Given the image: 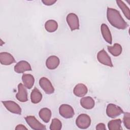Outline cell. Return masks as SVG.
<instances>
[{"mask_svg": "<svg viewBox=\"0 0 130 130\" xmlns=\"http://www.w3.org/2000/svg\"><path fill=\"white\" fill-rule=\"evenodd\" d=\"M116 3L119 6L120 9L122 11L124 16L127 18L128 20H129V9L128 7L126 5V4L121 1H116Z\"/></svg>", "mask_w": 130, "mask_h": 130, "instance_id": "cell-23", "label": "cell"}, {"mask_svg": "<svg viewBox=\"0 0 130 130\" xmlns=\"http://www.w3.org/2000/svg\"><path fill=\"white\" fill-rule=\"evenodd\" d=\"M107 18L111 25L119 29H125L128 26L119 12L115 9L107 8Z\"/></svg>", "mask_w": 130, "mask_h": 130, "instance_id": "cell-1", "label": "cell"}, {"mask_svg": "<svg viewBox=\"0 0 130 130\" xmlns=\"http://www.w3.org/2000/svg\"><path fill=\"white\" fill-rule=\"evenodd\" d=\"M91 124V119L89 116L86 114L79 115L76 119V124L79 128H87Z\"/></svg>", "mask_w": 130, "mask_h": 130, "instance_id": "cell-2", "label": "cell"}, {"mask_svg": "<svg viewBox=\"0 0 130 130\" xmlns=\"http://www.w3.org/2000/svg\"><path fill=\"white\" fill-rule=\"evenodd\" d=\"M66 20L72 31L79 29V21L76 14L73 13H69L67 16Z\"/></svg>", "mask_w": 130, "mask_h": 130, "instance_id": "cell-5", "label": "cell"}, {"mask_svg": "<svg viewBox=\"0 0 130 130\" xmlns=\"http://www.w3.org/2000/svg\"><path fill=\"white\" fill-rule=\"evenodd\" d=\"M45 28L49 32H53L56 31L58 28V24L54 20H49L45 24Z\"/></svg>", "mask_w": 130, "mask_h": 130, "instance_id": "cell-22", "label": "cell"}, {"mask_svg": "<svg viewBox=\"0 0 130 130\" xmlns=\"http://www.w3.org/2000/svg\"><path fill=\"white\" fill-rule=\"evenodd\" d=\"M2 103L5 108L10 112L20 115L21 114V109L19 105L12 101H2Z\"/></svg>", "mask_w": 130, "mask_h": 130, "instance_id": "cell-9", "label": "cell"}, {"mask_svg": "<svg viewBox=\"0 0 130 130\" xmlns=\"http://www.w3.org/2000/svg\"><path fill=\"white\" fill-rule=\"evenodd\" d=\"M42 99V94L39 90L36 87L34 88L30 94V100L32 103L38 104Z\"/></svg>", "mask_w": 130, "mask_h": 130, "instance_id": "cell-19", "label": "cell"}, {"mask_svg": "<svg viewBox=\"0 0 130 130\" xmlns=\"http://www.w3.org/2000/svg\"><path fill=\"white\" fill-rule=\"evenodd\" d=\"M97 59L98 61L103 64L110 67H113V66L110 57L104 49L98 53Z\"/></svg>", "mask_w": 130, "mask_h": 130, "instance_id": "cell-6", "label": "cell"}, {"mask_svg": "<svg viewBox=\"0 0 130 130\" xmlns=\"http://www.w3.org/2000/svg\"><path fill=\"white\" fill-rule=\"evenodd\" d=\"M62 127L61 122L57 118H54L50 125V130H60Z\"/></svg>", "mask_w": 130, "mask_h": 130, "instance_id": "cell-24", "label": "cell"}, {"mask_svg": "<svg viewBox=\"0 0 130 130\" xmlns=\"http://www.w3.org/2000/svg\"><path fill=\"white\" fill-rule=\"evenodd\" d=\"M39 85L44 92L47 94H52L54 91V88L51 82L46 77H42L40 79Z\"/></svg>", "mask_w": 130, "mask_h": 130, "instance_id": "cell-8", "label": "cell"}, {"mask_svg": "<svg viewBox=\"0 0 130 130\" xmlns=\"http://www.w3.org/2000/svg\"><path fill=\"white\" fill-rule=\"evenodd\" d=\"M14 71L17 73H22L27 71H31L30 64L25 60H21L14 66Z\"/></svg>", "mask_w": 130, "mask_h": 130, "instance_id": "cell-11", "label": "cell"}, {"mask_svg": "<svg viewBox=\"0 0 130 130\" xmlns=\"http://www.w3.org/2000/svg\"><path fill=\"white\" fill-rule=\"evenodd\" d=\"M59 114L64 118H72L74 115V110L72 107L68 104H62L59 107Z\"/></svg>", "mask_w": 130, "mask_h": 130, "instance_id": "cell-7", "label": "cell"}, {"mask_svg": "<svg viewBox=\"0 0 130 130\" xmlns=\"http://www.w3.org/2000/svg\"><path fill=\"white\" fill-rule=\"evenodd\" d=\"M0 62L2 64L8 66L15 62V60L10 53L3 52L0 53Z\"/></svg>", "mask_w": 130, "mask_h": 130, "instance_id": "cell-12", "label": "cell"}, {"mask_svg": "<svg viewBox=\"0 0 130 130\" xmlns=\"http://www.w3.org/2000/svg\"><path fill=\"white\" fill-rule=\"evenodd\" d=\"M60 63L59 58L55 55L49 56L46 61V66L49 70H54L58 67Z\"/></svg>", "mask_w": 130, "mask_h": 130, "instance_id": "cell-13", "label": "cell"}, {"mask_svg": "<svg viewBox=\"0 0 130 130\" xmlns=\"http://www.w3.org/2000/svg\"><path fill=\"white\" fill-rule=\"evenodd\" d=\"M88 89L85 85L83 83H78L73 89L74 94L78 97H83L86 94Z\"/></svg>", "mask_w": 130, "mask_h": 130, "instance_id": "cell-14", "label": "cell"}, {"mask_svg": "<svg viewBox=\"0 0 130 130\" xmlns=\"http://www.w3.org/2000/svg\"><path fill=\"white\" fill-rule=\"evenodd\" d=\"M18 93L16 94V99L21 102H26L28 100L27 91L22 83H19L18 85Z\"/></svg>", "mask_w": 130, "mask_h": 130, "instance_id": "cell-10", "label": "cell"}, {"mask_svg": "<svg viewBox=\"0 0 130 130\" xmlns=\"http://www.w3.org/2000/svg\"><path fill=\"white\" fill-rule=\"evenodd\" d=\"M96 130H106V128L104 123H100L98 124L96 126Z\"/></svg>", "mask_w": 130, "mask_h": 130, "instance_id": "cell-27", "label": "cell"}, {"mask_svg": "<svg viewBox=\"0 0 130 130\" xmlns=\"http://www.w3.org/2000/svg\"><path fill=\"white\" fill-rule=\"evenodd\" d=\"M42 2L45 5L51 6L56 2V0H42Z\"/></svg>", "mask_w": 130, "mask_h": 130, "instance_id": "cell-26", "label": "cell"}, {"mask_svg": "<svg viewBox=\"0 0 130 130\" xmlns=\"http://www.w3.org/2000/svg\"><path fill=\"white\" fill-rule=\"evenodd\" d=\"M121 120L116 119L110 120L108 123V129L110 130H120L121 127Z\"/></svg>", "mask_w": 130, "mask_h": 130, "instance_id": "cell-21", "label": "cell"}, {"mask_svg": "<svg viewBox=\"0 0 130 130\" xmlns=\"http://www.w3.org/2000/svg\"><path fill=\"white\" fill-rule=\"evenodd\" d=\"M123 113L122 109L115 104L111 103L107 106L106 114L108 117L111 118H115Z\"/></svg>", "mask_w": 130, "mask_h": 130, "instance_id": "cell-4", "label": "cell"}, {"mask_svg": "<svg viewBox=\"0 0 130 130\" xmlns=\"http://www.w3.org/2000/svg\"><path fill=\"white\" fill-rule=\"evenodd\" d=\"M101 30L102 34V36L104 40L109 44H111L112 42V38L111 32L108 26L103 23L101 25Z\"/></svg>", "mask_w": 130, "mask_h": 130, "instance_id": "cell-15", "label": "cell"}, {"mask_svg": "<svg viewBox=\"0 0 130 130\" xmlns=\"http://www.w3.org/2000/svg\"><path fill=\"white\" fill-rule=\"evenodd\" d=\"M123 122L125 127L129 129H130V114L128 112L124 113L123 118Z\"/></svg>", "mask_w": 130, "mask_h": 130, "instance_id": "cell-25", "label": "cell"}, {"mask_svg": "<svg viewBox=\"0 0 130 130\" xmlns=\"http://www.w3.org/2000/svg\"><path fill=\"white\" fill-rule=\"evenodd\" d=\"M22 80L25 87L28 89H31L35 82L34 76L29 74H24L22 76Z\"/></svg>", "mask_w": 130, "mask_h": 130, "instance_id": "cell-17", "label": "cell"}, {"mask_svg": "<svg viewBox=\"0 0 130 130\" xmlns=\"http://www.w3.org/2000/svg\"><path fill=\"white\" fill-rule=\"evenodd\" d=\"M107 48L108 51L114 56H119L122 51L121 46L118 43H115L113 46H108Z\"/></svg>", "mask_w": 130, "mask_h": 130, "instance_id": "cell-20", "label": "cell"}, {"mask_svg": "<svg viewBox=\"0 0 130 130\" xmlns=\"http://www.w3.org/2000/svg\"><path fill=\"white\" fill-rule=\"evenodd\" d=\"M15 129L16 130H21V129H27V128L23 124H18L16 126V127H15Z\"/></svg>", "mask_w": 130, "mask_h": 130, "instance_id": "cell-28", "label": "cell"}, {"mask_svg": "<svg viewBox=\"0 0 130 130\" xmlns=\"http://www.w3.org/2000/svg\"><path fill=\"white\" fill-rule=\"evenodd\" d=\"M27 124L32 129L35 130H45L46 129L45 125L40 122L34 116H27L25 117Z\"/></svg>", "mask_w": 130, "mask_h": 130, "instance_id": "cell-3", "label": "cell"}, {"mask_svg": "<svg viewBox=\"0 0 130 130\" xmlns=\"http://www.w3.org/2000/svg\"><path fill=\"white\" fill-rule=\"evenodd\" d=\"M39 115L44 122L48 123L50 121L51 117V111L47 108H43L40 110Z\"/></svg>", "mask_w": 130, "mask_h": 130, "instance_id": "cell-18", "label": "cell"}, {"mask_svg": "<svg viewBox=\"0 0 130 130\" xmlns=\"http://www.w3.org/2000/svg\"><path fill=\"white\" fill-rule=\"evenodd\" d=\"M94 101L90 96H85L80 100V105L84 109H91L94 106Z\"/></svg>", "mask_w": 130, "mask_h": 130, "instance_id": "cell-16", "label": "cell"}]
</instances>
